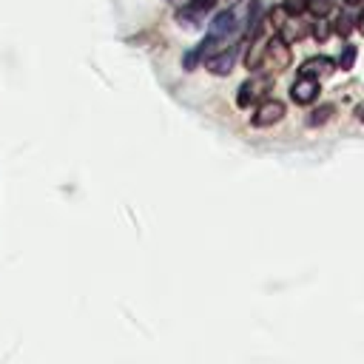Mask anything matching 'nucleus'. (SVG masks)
<instances>
[{"mask_svg":"<svg viewBox=\"0 0 364 364\" xmlns=\"http://www.w3.org/2000/svg\"><path fill=\"white\" fill-rule=\"evenodd\" d=\"M228 3H230V0H228Z\"/></svg>","mask_w":364,"mask_h":364,"instance_id":"obj_19","label":"nucleus"},{"mask_svg":"<svg viewBox=\"0 0 364 364\" xmlns=\"http://www.w3.org/2000/svg\"><path fill=\"white\" fill-rule=\"evenodd\" d=\"M353 28H355V14H353V9H350V6H344V9H341V14H338V17H336V23H333V34L347 37Z\"/></svg>","mask_w":364,"mask_h":364,"instance_id":"obj_9","label":"nucleus"},{"mask_svg":"<svg viewBox=\"0 0 364 364\" xmlns=\"http://www.w3.org/2000/svg\"><path fill=\"white\" fill-rule=\"evenodd\" d=\"M336 9V0H307V11L313 17H327Z\"/></svg>","mask_w":364,"mask_h":364,"instance_id":"obj_13","label":"nucleus"},{"mask_svg":"<svg viewBox=\"0 0 364 364\" xmlns=\"http://www.w3.org/2000/svg\"><path fill=\"white\" fill-rule=\"evenodd\" d=\"M336 114V105H330V102H324V105H316L313 108V114L307 117V128H321L324 122H330V117Z\"/></svg>","mask_w":364,"mask_h":364,"instance_id":"obj_10","label":"nucleus"},{"mask_svg":"<svg viewBox=\"0 0 364 364\" xmlns=\"http://www.w3.org/2000/svg\"><path fill=\"white\" fill-rule=\"evenodd\" d=\"M282 6H284V11L287 14H307V0H282Z\"/></svg>","mask_w":364,"mask_h":364,"instance_id":"obj_15","label":"nucleus"},{"mask_svg":"<svg viewBox=\"0 0 364 364\" xmlns=\"http://www.w3.org/2000/svg\"><path fill=\"white\" fill-rule=\"evenodd\" d=\"M287 43H299V40H304L307 34H310V23H304V14H287V20L276 28Z\"/></svg>","mask_w":364,"mask_h":364,"instance_id":"obj_6","label":"nucleus"},{"mask_svg":"<svg viewBox=\"0 0 364 364\" xmlns=\"http://www.w3.org/2000/svg\"><path fill=\"white\" fill-rule=\"evenodd\" d=\"M341 3H344V6H350V9H358L364 0H341Z\"/></svg>","mask_w":364,"mask_h":364,"instance_id":"obj_18","label":"nucleus"},{"mask_svg":"<svg viewBox=\"0 0 364 364\" xmlns=\"http://www.w3.org/2000/svg\"><path fill=\"white\" fill-rule=\"evenodd\" d=\"M355 119L364 125V102H361V105H355Z\"/></svg>","mask_w":364,"mask_h":364,"instance_id":"obj_17","label":"nucleus"},{"mask_svg":"<svg viewBox=\"0 0 364 364\" xmlns=\"http://www.w3.org/2000/svg\"><path fill=\"white\" fill-rule=\"evenodd\" d=\"M318 91H321V82L318 77H310V74H299L296 82L290 85V100L296 105H310L318 100Z\"/></svg>","mask_w":364,"mask_h":364,"instance_id":"obj_5","label":"nucleus"},{"mask_svg":"<svg viewBox=\"0 0 364 364\" xmlns=\"http://www.w3.org/2000/svg\"><path fill=\"white\" fill-rule=\"evenodd\" d=\"M355 57H358V48H355L353 43H344V46H341V54H338V60H336V65H338L341 71H350V68L355 65Z\"/></svg>","mask_w":364,"mask_h":364,"instance_id":"obj_12","label":"nucleus"},{"mask_svg":"<svg viewBox=\"0 0 364 364\" xmlns=\"http://www.w3.org/2000/svg\"><path fill=\"white\" fill-rule=\"evenodd\" d=\"M290 60H293V51H290V43L276 31L270 40H267V46H264V60H262V65H259V71L262 74H270V77H276L279 71H284L287 65H290Z\"/></svg>","mask_w":364,"mask_h":364,"instance_id":"obj_1","label":"nucleus"},{"mask_svg":"<svg viewBox=\"0 0 364 364\" xmlns=\"http://www.w3.org/2000/svg\"><path fill=\"white\" fill-rule=\"evenodd\" d=\"M330 34H333V23H330L327 17H313V23H310V37L318 40V43H324Z\"/></svg>","mask_w":364,"mask_h":364,"instance_id":"obj_11","label":"nucleus"},{"mask_svg":"<svg viewBox=\"0 0 364 364\" xmlns=\"http://www.w3.org/2000/svg\"><path fill=\"white\" fill-rule=\"evenodd\" d=\"M270 85H273V77H270V74L253 71V77H247V80L239 85V91H236V105H239V108H250L253 102H259V100L267 97Z\"/></svg>","mask_w":364,"mask_h":364,"instance_id":"obj_2","label":"nucleus"},{"mask_svg":"<svg viewBox=\"0 0 364 364\" xmlns=\"http://www.w3.org/2000/svg\"><path fill=\"white\" fill-rule=\"evenodd\" d=\"M284 20H287V11H284V6H273V9H267V23H270L273 28H279Z\"/></svg>","mask_w":364,"mask_h":364,"instance_id":"obj_14","label":"nucleus"},{"mask_svg":"<svg viewBox=\"0 0 364 364\" xmlns=\"http://www.w3.org/2000/svg\"><path fill=\"white\" fill-rule=\"evenodd\" d=\"M284 114H287V105H284L282 100L264 97V100L256 102V111H253L250 122H253V128H273L276 122L284 119Z\"/></svg>","mask_w":364,"mask_h":364,"instance_id":"obj_3","label":"nucleus"},{"mask_svg":"<svg viewBox=\"0 0 364 364\" xmlns=\"http://www.w3.org/2000/svg\"><path fill=\"white\" fill-rule=\"evenodd\" d=\"M355 28H358V34H364V9L355 14Z\"/></svg>","mask_w":364,"mask_h":364,"instance_id":"obj_16","label":"nucleus"},{"mask_svg":"<svg viewBox=\"0 0 364 364\" xmlns=\"http://www.w3.org/2000/svg\"><path fill=\"white\" fill-rule=\"evenodd\" d=\"M239 43H242V40L228 43L225 48H219L213 57H208V60H205V65H208V71H210L213 77H228V74L233 71L236 57H239Z\"/></svg>","mask_w":364,"mask_h":364,"instance_id":"obj_4","label":"nucleus"},{"mask_svg":"<svg viewBox=\"0 0 364 364\" xmlns=\"http://www.w3.org/2000/svg\"><path fill=\"white\" fill-rule=\"evenodd\" d=\"M336 68H338V65H336V60H333V57H327V54H313V57H307V60L301 63L299 74L324 77V74H330V71H336Z\"/></svg>","mask_w":364,"mask_h":364,"instance_id":"obj_7","label":"nucleus"},{"mask_svg":"<svg viewBox=\"0 0 364 364\" xmlns=\"http://www.w3.org/2000/svg\"><path fill=\"white\" fill-rule=\"evenodd\" d=\"M264 46H267V40H262V34L247 40V48H245V68L247 71H259V65L264 60Z\"/></svg>","mask_w":364,"mask_h":364,"instance_id":"obj_8","label":"nucleus"}]
</instances>
